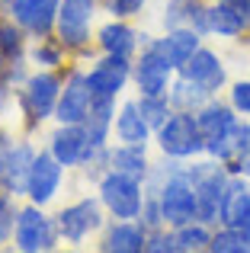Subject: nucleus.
<instances>
[{"instance_id": "nucleus-3", "label": "nucleus", "mask_w": 250, "mask_h": 253, "mask_svg": "<svg viewBox=\"0 0 250 253\" xmlns=\"http://www.w3.org/2000/svg\"><path fill=\"white\" fill-rule=\"evenodd\" d=\"M199 131H202V141H206V154L215 157V161L225 164L234 151V141H238V128H241V112L234 109L228 99L212 96L199 112Z\"/></svg>"}, {"instance_id": "nucleus-18", "label": "nucleus", "mask_w": 250, "mask_h": 253, "mask_svg": "<svg viewBox=\"0 0 250 253\" xmlns=\"http://www.w3.org/2000/svg\"><path fill=\"white\" fill-rule=\"evenodd\" d=\"M218 224L241 231V234L247 237V247H250V179L247 176H234V173H231L228 189H225V199H221Z\"/></svg>"}, {"instance_id": "nucleus-20", "label": "nucleus", "mask_w": 250, "mask_h": 253, "mask_svg": "<svg viewBox=\"0 0 250 253\" xmlns=\"http://www.w3.org/2000/svg\"><path fill=\"white\" fill-rule=\"evenodd\" d=\"M113 138L122 144H144V148L154 141V128L144 122L141 109H138V99H125L119 106L116 125H113Z\"/></svg>"}, {"instance_id": "nucleus-17", "label": "nucleus", "mask_w": 250, "mask_h": 253, "mask_svg": "<svg viewBox=\"0 0 250 253\" xmlns=\"http://www.w3.org/2000/svg\"><path fill=\"white\" fill-rule=\"evenodd\" d=\"M148 247V231L141 221H122V218H109L100 231L96 250L103 253H144Z\"/></svg>"}, {"instance_id": "nucleus-7", "label": "nucleus", "mask_w": 250, "mask_h": 253, "mask_svg": "<svg viewBox=\"0 0 250 253\" xmlns=\"http://www.w3.org/2000/svg\"><path fill=\"white\" fill-rule=\"evenodd\" d=\"M106 209H103L100 196H81L74 202H68L64 209L55 211V221L58 231H61V241L64 244H83L90 241L93 234H100L103 224H106Z\"/></svg>"}, {"instance_id": "nucleus-25", "label": "nucleus", "mask_w": 250, "mask_h": 253, "mask_svg": "<svg viewBox=\"0 0 250 253\" xmlns=\"http://www.w3.org/2000/svg\"><path fill=\"white\" fill-rule=\"evenodd\" d=\"M29 32L10 16H0V48H3L6 61H26L29 58Z\"/></svg>"}, {"instance_id": "nucleus-5", "label": "nucleus", "mask_w": 250, "mask_h": 253, "mask_svg": "<svg viewBox=\"0 0 250 253\" xmlns=\"http://www.w3.org/2000/svg\"><path fill=\"white\" fill-rule=\"evenodd\" d=\"M154 144L161 157H173V161H196L206 157V141L199 131V119L196 112H176L154 131Z\"/></svg>"}, {"instance_id": "nucleus-37", "label": "nucleus", "mask_w": 250, "mask_h": 253, "mask_svg": "<svg viewBox=\"0 0 250 253\" xmlns=\"http://www.w3.org/2000/svg\"><path fill=\"white\" fill-rule=\"evenodd\" d=\"M206 3H218V0H206Z\"/></svg>"}, {"instance_id": "nucleus-24", "label": "nucleus", "mask_w": 250, "mask_h": 253, "mask_svg": "<svg viewBox=\"0 0 250 253\" xmlns=\"http://www.w3.org/2000/svg\"><path fill=\"white\" fill-rule=\"evenodd\" d=\"M167 99H170V106H173L176 112H199L202 106L212 99V93H208L202 84H196V81H189V77L176 74V81L170 84Z\"/></svg>"}, {"instance_id": "nucleus-2", "label": "nucleus", "mask_w": 250, "mask_h": 253, "mask_svg": "<svg viewBox=\"0 0 250 253\" xmlns=\"http://www.w3.org/2000/svg\"><path fill=\"white\" fill-rule=\"evenodd\" d=\"M100 0H61L58 6V23L55 36L64 42V48L74 55V61H83L87 55H93V19L100 13Z\"/></svg>"}, {"instance_id": "nucleus-26", "label": "nucleus", "mask_w": 250, "mask_h": 253, "mask_svg": "<svg viewBox=\"0 0 250 253\" xmlns=\"http://www.w3.org/2000/svg\"><path fill=\"white\" fill-rule=\"evenodd\" d=\"M212 224L206 221H189V224H180L173 228V244H176V253H202L208 250L212 244Z\"/></svg>"}, {"instance_id": "nucleus-29", "label": "nucleus", "mask_w": 250, "mask_h": 253, "mask_svg": "<svg viewBox=\"0 0 250 253\" xmlns=\"http://www.w3.org/2000/svg\"><path fill=\"white\" fill-rule=\"evenodd\" d=\"M135 99H138V109H141L144 122H148L154 131L173 116V106H170L167 96H135Z\"/></svg>"}, {"instance_id": "nucleus-36", "label": "nucleus", "mask_w": 250, "mask_h": 253, "mask_svg": "<svg viewBox=\"0 0 250 253\" xmlns=\"http://www.w3.org/2000/svg\"><path fill=\"white\" fill-rule=\"evenodd\" d=\"M3 68H6V55H3V48H0V74H3Z\"/></svg>"}, {"instance_id": "nucleus-22", "label": "nucleus", "mask_w": 250, "mask_h": 253, "mask_svg": "<svg viewBox=\"0 0 250 253\" xmlns=\"http://www.w3.org/2000/svg\"><path fill=\"white\" fill-rule=\"evenodd\" d=\"M151 157H148V148L144 144H122V141H113L109 144V170H122V173H131V176L144 179L151 170Z\"/></svg>"}, {"instance_id": "nucleus-33", "label": "nucleus", "mask_w": 250, "mask_h": 253, "mask_svg": "<svg viewBox=\"0 0 250 253\" xmlns=\"http://www.w3.org/2000/svg\"><path fill=\"white\" fill-rule=\"evenodd\" d=\"M144 253H176L173 228H157V231H148V247H144Z\"/></svg>"}, {"instance_id": "nucleus-4", "label": "nucleus", "mask_w": 250, "mask_h": 253, "mask_svg": "<svg viewBox=\"0 0 250 253\" xmlns=\"http://www.w3.org/2000/svg\"><path fill=\"white\" fill-rule=\"evenodd\" d=\"M96 196H100L103 209H106L109 218H122V221H138L144 209V179L131 176V173L122 170H106L100 179H96Z\"/></svg>"}, {"instance_id": "nucleus-14", "label": "nucleus", "mask_w": 250, "mask_h": 253, "mask_svg": "<svg viewBox=\"0 0 250 253\" xmlns=\"http://www.w3.org/2000/svg\"><path fill=\"white\" fill-rule=\"evenodd\" d=\"M151 39H154V36L138 32L128 19H116L113 16L109 23H103L100 29H96L93 45H96V51H100V55H128V58H135L138 51L151 42Z\"/></svg>"}, {"instance_id": "nucleus-13", "label": "nucleus", "mask_w": 250, "mask_h": 253, "mask_svg": "<svg viewBox=\"0 0 250 253\" xmlns=\"http://www.w3.org/2000/svg\"><path fill=\"white\" fill-rule=\"evenodd\" d=\"M250 32V0H218L206 10V36L247 39Z\"/></svg>"}, {"instance_id": "nucleus-11", "label": "nucleus", "mask_w": 250, "mask_h": 253, "mask_svg": "<svg viewBox=\"0 0 250 253\" xmlns=\"http://www.w3.org/2000/svg\"><path fill=\"white\" fill-rule=\"evenodd\" d=\"M61 0H0V13L16 19L29 39H45L55 32Z\"/></svg>"}, {"instance_id": "nucleus-12", "label": "nucleus", "mask_w": 250, "mask_h": 253, "mask_svg": "<svg viewBox=\"0 0 250 253\" xmlns=\"http://www.w3.org/2000/svg\"><path fill=\"white\" fill-rule=\"evenodd\" d=\"M64 173H68V167H64L48 148H42L36 154L32 170H29L26 202H36V205H45V209H48V205L55 202V196L61 192V186H64Z\"/></svg>"}, {"instance_id": "nucleus-1", "label": "nucleus", "mask_w": 250, "mask_h": 253, "mask_svg": "<svg viewBox=\"0 0 250 253\" xmlns=\"http://www.w3.org/2000/svg\"><path fill=\"white\" fill-rule=\"evenodd\" d=\"M64 71L68 68H32L26 84L13 93L19 116H23L26 135L39 131L48 119H55L58 96H61V86H64Z\"/></svg>"}, {"instance_id": "nucleus-16", "label": "nucleus", "mask_w": 250, "mask_h": 253, "mask_svg": "<svg viewBox=\"0 0 250 253\" xmlns=\"http://www.w3.org/2000/svg\"><path fill=\"white\" fill-rule=\"evenodd\" d=\"M39 148L29 138H13L10 151H6V164L0 173V189L13 192L16 199H26V183H29V170L36 164Z\"/></svg>"}, {"instance_id": "nucleus-15", "label": "nucleus", "mask_w": 250, "mask_h": 253, "mask_svg": "<svg viewBox=\"0 0 250 253\" xmlns=\"http://www.w3.org/2000/svg\"><path fill=\"white\" fill-rule=\"evenodd\" d=\"M176 74H183V77H189V81H196V84H202L212 96H218L221 90H228V68H225V61L218 58V51L215 48H208V45H199V48L189 55V61L183 64Z\"/></svg>"}, {"instance_id": "nucleus-38", "label": "nucleus", "mask_w": 250, "mask_h": 253, "mask_svg": "<svg viewBox=\"0 0 250 253\" xmlns=\"http://www.w3.org/2000/svg\"><path fill=\"white\" fill-rule=\"evenodd\" d=\"M0 250H3V244H0Z\"/></svg>"}, {"instance_id": "nucleus-8", "label": "nucleus", "mask_w": 250, "mask_h": 253, "mask_svg": "<svg viewBox=\"0 0 250 253\" xmlns=\"http://www.w3.org/2000/svg\"><path fill=\"white\" fill-rule=\"evenodd\" d=\"M93 90L87 84V68H81L77 61L68 64L64 71V86L58 96V109H55V122L61 125H83L93 109Z\"/></svg>"}, {"instance_id": "nucleus-10", "label": "nucleus", "mask_w": 250, "mask_h": 253, "mask_svg": "<svg viewBox=\"0 0 250 253\" xmlns=\"http://www.w3.org/2000/svg\"><path fill=\"white\" fill-rule=\"evenodd\" d=\"M135 58L128 55H100L87 68V84L96 99H119L122 90L131 84Z\"/></svg>"}, {"instance_id": "nucleus-19", "label": "nucleus", "mask_w": 250, "mask_h": 253, "mask_svg": "<svg viewBox=\"0 0 250 253\" xmlns=\"http://www.w3.org/2000/svg\"><path fill=\"white\" fill-rule=\"evenodd\" d=\"M202 39H206V36L196 32L193 26H176V29H164V36L151 39V45H154V48L161 51L176 71H180L183 64L189 61V55L202 45Z\"/></svg>"}, {"instance_id": "nucleus-28", "label": "nucleus", "mask_w": 250, "mask_h": 253, "mask_svg": "<svg viewBox=\"0 0 250 253\" xmlns=\"http://www.w3.org/2000/svg\"><path fill=\"white\" fill-rule=\"evenodd\" d=\"M208 253H250V247H247V237L241 234V231L225 228V224H215Z\"/></svg>"}, {"instance_id": "nucleus-35", "label": "nucleus", "mask_w": 250, "mask_h": 253, "mask_svg": "<svg viewBox=\"0 0 250 253\" xmlns=\"http://www.w3.org/2000/svg\"><path fill=\"white\" fill-rule=\"evenodd\" d=\"M10 96H13V93L0 86V119H3V112H6V103H10Z\"/></svg>"}, {"instance_id": "nucleus-30", "label": "nucleus", "mask_w": 250, "mask_h": 253, "mask_svg": "<svg viewBox=\"0 0 250 253\" xmlns=\"http://www.w3.org/2000/svg\"><path fill=\"white\" fill-rule=\"evenodd\" d=\"M23 205L16 202V196L6 189H0V244H13V228Z\"/></svg>"}, {"instance_id": "nucleus-9", "label": "nucleus", "mask_w": 250, "mask_h": 253, "mask_svg": "<svg viewBox=\"0 0 250 253\" xmlns=\"http://www.w3.org/2000/svg\"><path fill=\"white\" fill-rule=\"evenodd\" d=\"M173 81H176V68L148 42L135 55V68H131V84H135L138 96H167Z\"/></svg>"}, {"instance_id": "nucleus-6", "label": "nucleus", "mask_w": 250, "mask_h": 253, "mask_svg": "<svg viewBox=\"0 0 250 253\" xmlns=\"http://www.w3.org/2000/svg\"><path fill=\"white\" fill-rule=\"evenodd\" d=\"M61 244V231H58L55 215L45 211V205L26 202L19 209L16 228H13V250L19 253H51Z\"/></svg>"}, {"instance_id": "nucleus-32", "label": "nucleus", "mask_w": 250, "mask_h": 253, "mask_svg": "<svg viewBox=\"0 0 250 253\" xmlns=\"http://www.w3.org/2000/svg\"><path fill=\"white\" fill-rule=\"evenodd\" d=\"M228 103H231L244 119H250V81L228 84Z\"/></svg>"}, {"instance_id": "nucleus-31", "label": "nucleus", "mask_w": 250, "mask_h": 253, "mask_svg": "<svg viewBox=\"0 0 250 253\" xmlns=\"http://www.w3.org/2000/svg\"><path fill=\"white\" fill-rule=\"evenodd\" d=\"M100 6L116 19H135V16L144 13L148 0H100Z\"/></svg>"}, {"instance_id": "nucleus-27", "label": "nucleus", "mask_w": 250, "mask_h": 253, "mask_svg": "<svg viewBox=\"0 0 250 253\" xmlns=\"http://www.w3.org/2000/svg\"><path fill=\"white\" fill-rule=\"evenodd\" d=\"M225 167L231 170L234 176H247L250 179V119H241L238 141H234V151L225 161Z\"/></svg>"}, {"instance_id": "nucleus-23", "label": "nucleus", "mask_w": 250, "mask_h": 253, "mask_svg": "<svg viewBox=\"0 0 250 253\" xmlns=\"http://www.w3.org/2000/svg\"><path fill=\"white\" fill-rule=\"evenodd\" d=\"M71 61H74V55L64 48V42L55 32L29 42V64L32 68H68Z\"/></svg>"}, {"instance_id": "nucleus-34", "label": "nucleus", "mask_w": 250, "mask_h": 253, "mask_svg": "<svg viewBox=\"0 0 250 253\" xmlns=\"http://www.w3.org/2000/svg\"><path fill=\"white\" fill-rule=\"evenodd\" d=\"M10 144H13L10 131H3V128H0V173H3V164H6V151H10Z\"/></svg>"}, {"instance_id": "nucleus-21", "label": "nucleus", "mask_w": 250, "mask_h": 253, "mask_svg": "<svg viewBox=\"0 0 250 253\" xmlns=\"http://www.w3.org/2000/svg\"><path fill=\"white\" fill-rule=\"evenodd\" d=\"M206 0H167L164 3L161 26L164 29H176V26H193L196 32L206 36Z\"/></svg>"}]
</instances>
